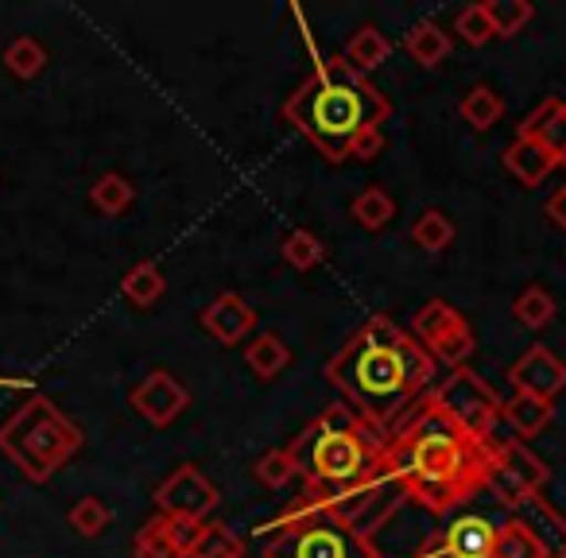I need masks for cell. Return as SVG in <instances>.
<instances>
[{
  "label": "cell",
  "mask_w": 566,
  "mask_h": 558,
  "mask_svg": "<svg viewBox=\"0 0 566 558\" xmlns=\"http://www.w3.org/2000/svg\"><path fill=\"white\" fill-rule=\"evenodd\" d=\"M385 465L408 485L411 501L431 512H450L489 488V439L478 442L419 396L385 442Z\"/></svg>",
  "instance_id": "1"
},
{
  "label": "cell",
  "mask_w": 566,
  "mask_h": 558,
  "mask_svg": "<svg viewBox=\"0 0 566 558\" xmlns=\"http://www.w3.org/2000/svg\"><path fill=\"white\" fill-rule=\"evenodd\" d=\"M411 334H403L392 318L373 315L361 330L346 338V346L331 357L326 380L346 396V403L380 434L388 439L392 427L411 408L408 377H403V349Z\"/></svg>",
  "instance_id": "2"
},
{
  "label": "cell",
  "mask_w": 566,
  "mask_h": 558,
  "mask_svg": "<svg viewBox=\"0 0 566 558\" xmlns=\"http://www.w3.org/2000/svg\"><path fill=\"white\" fill-rule=\"evenodd\" d=\"M283 117L323 151L326 164H342L365 128H380L392 117V102L334 55L323 59L318 71L287 97Z\"/></svg>",
  "instance_id": "3"
},
{
  "label": "cell",
  "mask_w": 566,
  "mask_h": 558,
  "mask_svg": "<svg viewBox=\"0 0 566 558\" xmlns=\"http://www.w3.org/2000/svg\"><path fill=\"white\" fill-rule=\"evenodd\" d=\"M385 442L349 403H331L315 423L292 439L287 454L315 493H342L361 485L385 462Z\"/></svg>",
  "instance_id": "4"
},
{
  "label": "cell",
  "mask_w": 566,
  "mask_h": 558,
  "mask_svg": "<svg viewBox=\"0 0 566 558\" xmlns=\"http://www.w3.org/2000/svg\"><path fill=\"white\" fill-rule=\"evenodd\" d=\"M86 434L51 396L32 392L4 423H0V454L32 485H48L82 450Z\"/></svg>",
  "instance_id": "5"
},
{
  "label": "cell",
  "mask_w": 566,
  "mask_h": 558,
  "mask_svg": "<svg viewBox=\"0 0 566 558\" xmlns=\"http://www.w3.org/2000/svg\"><path fill=\"white\" fill-rule=\"evenodd\" d=\"M264 558H385V550L342 527L323 508L318 516L300 519V524L272 527Z\"/></svg>",
  "instance_id": "6"
},
{
  "label": "cell",
  "mask_w": 566,
  "mask_h": 558,
  "mask_svg": "<svg viewBox=\"0 0 566 558\" xmlns=\"http://www.w3.org/2000/svg\"><path fill=\"white\" fill-rule=\"evenodd\" d=\"M326 496V512L338 519L342 527H349L354 535L373 543V535L411 501L408 485L380 462V470L373 477H365L361 485L342 488V493H323Z\"/></svg>",
  "instance_id": "7"
},
{
  "label": "cell",
  "mask_w": 566,
  "mask_h": 558,
  "mask_svg": "<svg viewBox=\"0 0 566 558\" xmlns=\"http://www.w3.org/2000/svg\"><path fill=\"white\" fill-rule=\"evenodd\" d=\"M431 400L439 403V411L450 419V423L462 427V431L478 442L493 439L496 423H501V403L504 400L470 369V365L450 372V377L431 392Z\"/></svg>",
  "instance_id": "8"
},
{
  "label": "cell",
  "mask_w": 566,
  "mask_h": 558,
  "mask_svg": "<svg viewBox=\"0 0 566 558\" xmlns=\"http://www.w3.org/2000/svg\"><path fill=\"white\" fill-rule=\"evenodd\" d=\"M489 462H493V473H489V488L504 508L516 512L527 496H539L543 485L551 481V470L543 457H535L532 450L520 439H489Z\"/></svg>",
  "instance_id": "9"
},
{
  "label": "cell",
  "mask_w": 566,
  "mask_h": 558,
  "mask_svg": "<svg viewBox=\"0 0 566 558\" xmlns=\"http://www.w3.org/2000/svg\"><path fill=\"white\" fill-rule=\"evenodd\" d=\"M156 508L159 516H182V519H210V512L218 508V488L206 477L198 465H179L167 481L156 485Z\"/></svg>",
  "instance_id": "10"
},
{
  "label": "cell",
  "mask_w": 566,
  "mask_h": 558,
  "mask_svg": "<svg viewBox=\"0 0 566 558\" xmlns=\"http://www.w3.org/2000/svg\"><path fill=\"white\" fill-rule=\"evenodd\" d=\"M128 403H133L136 415H144L151 427H171L175 419L187 411L190 392L175 372L167 369H151L140 385L128 392Z\"/></svg>",
  "instance_id": "11"
},
{
  "label": "cell",
  "mask_w": 566,
  "mask_h": 558,
  "mask_svg": "<svg viewBox=\"0 0 566 558\" xmlns=\"http://www.w3.org/2000/svg\"><path fill=\"white\" fill-rule=\"evenodd\" d=\"M509 380L520 396H535V400H555L566 388V365L551 354L547 346H527L524 354L512 361Z\"/></svg>",
  "instance_id": "12"
},
{
  "label": "cell",
  "mask_w": 566,
  "mask_h": 558,
  "mask_svg": "<svg viewBox=\"0 0 566 558\" xmlns=\"http://www.w3.org/2000/svg\"><path fill=\"white\" fill-rule=\"evenodd\" d=\"M256 326V310L241 299L237 292H221L210 307L202 310V330L210 334L218 346H237L244 341Z\"/></svg>",
  "instance_id": "13"
},
{
  "label": "cell",
  "mask_w": 566,
  "mask_h": 558,
  "mask_svg": "<svg viewBox=\"0 0 566 558\" xmlns=\"http://www.w3.org/2000/svg\"><path fill=\"white\" fill-rule=\"evenodd\" d=\"M501 164L520 187H539V182L558 167V156L543 140H520L516 136V140L501 151Z\"/></svg>",
  "instance_id": "14"
},
{
  "label": "cell",
  "mask_w": 566,
  "mask_h": 558,
  "mask_svg": "<svg viewBox=\"0 0 566 558\" xmlns=\"http://www.w3.org/2000/svg\"><path fill=\"white\" fill-rule=\"evenodd\" d=\"M512 516L543 543V550H547L551 558H566V516L558 508H551L543 496H527Z\"/></svg>",
  "instance_id": "15"
},
{
  "label": "cell",
  "mask_w": 566,
  "mask_h": 558,
  "mask_svg": "<svg viewBox=\"0 0 566 558\" xmlns=\"http://www.w3.org/2000/svg\"><path fill=\"white\" fill-rule=\"evenodd\" d=\"M450 558H493L496 547V524L485 516H458L454 524L442 527Z\"/></svg>",
  "instance_id": "16"
},
{
  "label": "cell",
  "mask_w": 566,
  "mask_h": 558,
  "mask_svg": "<svg viewBox=\"0 0 566 558\" xmlns=\"http://www.w3.org/2000/svg\"><path fill=\"white\" fill-rule=\"evenodd\" d=\"M501 419L512 427V431H516V439H520V442L539 439V434L551 427V419H555V403L535 400V396L512 392L509 400L501 403Z\"/></svg>",
  "instance_id": "17"
},
{
  "label": "cell",
  "mask_w": 566,
  "mask_h": 558,
  "mask_svg": "<svg viewBox=\"0 0 566 558\" xmlns=\"http://www.w3.org/2000/svg\"><path fill=\"white\" fill-rule=\"evenodd\" d=\"M388 55H392V40H388L380 28H373V24H361L354 35H349V43H346V51H342V63L349 66L354 74H373L377 66H385L388 63Z\"/></svg>",
  "instance_id": "18"
},
{
  "label": "cell",
  "mask_w": 566,
  "mask_h": 558,
  "mask_svg": "<svg viewBox=\"0 0 566 558\" xmlns=\"http://www.w3.org/2000/svg\"><path fill=\"white\" fill-rule=\"evenodd\" d=\"M450 48H454V40H450L447 28L434 24V20H419L416 28L403 32V51H408V59L419 66H427V71H434L439 63H447Z\"/></svg>",
  "instance_id": "19"
},
{
  "label": "cell",
  "mask_w": 566,
  "mask_h": 558,
  "mask_svg": "<svg viewBox=\"0 0 566 558\" xmlns=\"http://www.w3.org/2000/svg\"><path fill=\"white\" fill-rule=\"evenodd\" d=\"M244 365H249L256 380H275L292 365V349H287V341L275 330H260L256 338L249 341V349H244Z\"/></svg>",
  "instance_id": "20"
},
{
  "label": "cell",
  "mask_w": 566,
  "mask_h": 558,
  "mask_svg": "<svg viewBox=\"0 0 566 558\" xmlns=\"http://www.w3.org/2000/svg\"><path fill=\"white\" fill-rule=\"evenodd\" d=\"M164 292H167V280H164V272H159L156 260H140V264L128 267L125 280H120V295L140 310L156 307Z\"/></svg>",
  "instance_id": "21"
},
{
  "label": "cell",
  "mask_w": 566,
  "mask_h": 558,
  "mask_svg": "<svg viewBox=\"0 0 566 558\" xmlns=\"http://www.w3.org/2000/svg\"><path fill=\"white\" fill-rule=\"evenodd\" d=\"M0 63H4V71H9L12 78L32 82V78H40L43 66H48V48H43L35 35H17V40L4 48Z\"/></svg>",
  "instance_id": "22"
},
{
  "label": "cell",
  "mask_w": 566,
  "mask_h": 558,
  "mask_svg": "<svg viewBox=\"0 0 566 558\" xmlns=\"http://www.w3.org/2000/svg\"><path fill=\"white\" fill-rule=\"evenodd\" d=\"M458 326H465L462 310H454L447 299H431L423 303V310L416 315V326H411V338H419L423 346H434L439 338H447L450 330H458Z\"/></svg>",
  "instance_id": "23"
},
{
  "label": "cell",
  "mask_w": 566,
  "mask_h": 558,
  "mask_svg": "<svg viewBox=\"0 0 566 558\" xmlns=\"http://www.w3.org/2000/svg\"><path fill=\"white\" fill-rule=\"evenodd\" d=\"M133 202H136V187L120 171H105L102 179L90 187V206H94L97 213H105V218H120Z\"/></svg>",
  "instance_id": "24"
},
{
  "label": "cell",
  "mask_w": 566,
  "mask_h": 558,
  "mask_svg": "<svg viewBox=\"0 0 566 558\" xmlns=\"http://www.w3.org/2000/svg\"><path fill=\"white\" fill-rule=\"evenodd\" d=\"M349 213H354L357 225H365L369 233H380L385 225H392L396 218V202L385 187H365L361 194L349 202Z\"/></svg>",
  "instance_id": "25"
},
{
  "label": "cell",
  "mask_w": 566,
  "mask_h": 558,
  "mask_svg": "<svg viewBox=\"0 0 566 558\" xmlns=\"http://www.w3.org/2000/svg\"><path fill=\"white\" fill-rule=\"evenodd\" d=\"M501 113H504V102L496 97L493 86H473V90H465L462 102H458V117H462L470 128H478V133L493 128L496 120H501Z\"/></svg>",
  "instance_id": "26"
},
{
  "label": "cell",
  "mask_w": 566,
  "mask_h": 558,
  "mask_svg": "<svg viewBox=\"0 0 566 558\" xmlns=\"http://www.w3.org/2000/svg\"><path fill=\"white\" fill-rule=\"evenodd\" d=\"M493 558H551L543 550V543L520 524L516 516H509L504 524H496V547H493Z\"/></svg>",
  "instance_id": "27"
},
{
  "label": "cell",
  "mask_w": 566,
  "mask_h": 558,
  "mask_svg": "<svg viewBox=\"0 0 566 558\" xmlns=\"http://www.w3.org/2000/svg\"><path fill=\"white\" fill-rule=\"evenodd\" d=\"M555 299H551L547 287L532 284L524 287V292L516 295V303H512V318H516L520 326H527V330H543V326L555 323Z\"/></svg>",
  "instance_id": "28"
},
{
  "label": "cell",
  "mask_w": 566,
  "mask_h": 558,
  "mask_svg": "<svg viewBox=\"0 0 566 558\" xmlns=\"http://www.w3.org/2000/svg\"><path fill=\"white\" fill-rule=\"evenodd\" d=\"M454 236H458V229H454V221L447 218L442 210H423L416 218V225H411V241L419 244L423 252H447L450 244H454Z\"/></svg>",
  "instance_id": "29"
},
{
  "label": "cell",
  "mask_w": 566,
  "mask_h": 558,
  "mask_svg": "<svg viewBox=\"0 0 566 558\" xmlns=\"http://www.w3.org/2000/svg\"><path fill=\"white\" fill-rule=\"evenodd\" d=\"M66 524H71L82 539H97V535L113 524V512L102 496H82V501H74L71 512H66Z\"/></svg>",
  "instance_id": "30"
},
{
  "label": "cell",
  "mask_w": 566,
  "mask_h": 558,
  "mask_svg": "<svg viewBox=\"0 0 566 558\" xmlns=\"http://www.w3.org/2000/svg\"><path fill=\"white\" fill-rule=\"evenodd\" d=\"M280 252H283V260L295 267V272H311L315 264H323V256H326V244L318 241L311 229H292V233L283 236V244H280Z\"/></svg>",
  "instance_id": "31"
},
{
  "label": "cell",
  "mask_w": 566,
  "mask_h": 558,
  "mask_svg": "<svg viewBox=\"0 0 566 558\" xmlns=\"http://www.w3.org/2000/svg\"><path fill=\"white\" fill-rule=\"evenodd\" d=\"M434 372H439V365H434L431 349L423 346V341L411 338L408 349H403V377H408V392L411 400H419V396H427V388H431Z\"/></svg>",
  "instance_id": "32"
},
{
  "label": "cell",
  "mask_w": 566,
  "mask_h": 558,
  "mask_svg": "<svg viewBox=\"0 0 566 558\" xmlns=\"http://www.w3.org/2000/svg\"><path fill=\"white\" fill-rule=\"evenodd\" d=\"M427 349H431L434 365H447V369L454 372V369H465V361H470L473 349H478V338H473L470 323H465V326L450 330L447 338H439L434 346H427Z\"/></svg>",
  "instance_id": "33"
},
{
  "label": "cell",
  "mask_w": 566,
  "mask_h": 558,
  "mask_svg": "<svg viewBox=\"0 0 566 558\" xmlns=\"http://www.w3.org/2000/svg\"><path fill=\"white\" fill-rule=\"evenodd\" d=\"M485 9H489V20H493V32L501 35V40L520 35L535 17V9L527 0H489Z\"/></svg>",
  "instance_id": "34"
},
{
  "label": "cell",
  "mask_w": 566,
  "mask_h": 558,
  "mask_svg": "<svg viewBox=\"0 0 566 558\" xmlns=\"http://www.w3.org/2000/svg\"><path fill=\"white\" fill-rule=\"evenodd\" d=\"M295 473H300V470H295V457L287 454V446L268 450V454H260L256 462H252V477H256L264 488H283V485H292Z\"/></svg>",
  "instance_id": "35"
},
{
  "label": "cell",
  "mask_w": 566,
  "mask_h": 558,
  "mask_svg": "<svg viewBox=\"0 0 566 558\" xmlns=\"http://www.w3.org/2000/svg\"><path fill=\"white\" fill-rule=\"evenodd\" d=\"M133 558H182L179 550L171 547V539H167V524H164V516H159V512L140 527V531H136Z\"/></svg>",
  "instance_id": "36"
},
{
  "label": "cell",
  "mask_w": 566,
  "mask_h": 558,
  "mask_svg": "<svg viewBox=\"0 0 566 558\" xmlns=\"http://www.w3.org/2000/svg\"><path fill=\"white\" fill-rule=\"evenodd\" d=\"M190 558H244V543L226 524H206L202 543H198Z\"/></svg>",
  "instance_id": "37"
},
{
  "label": "cell",
  "mask_w": 566,
  "mask_h": 558,
  "mask_svg": "<svg viewBox=\"0 0 566 558\" xmlns=\"http://www.w3.org/2000/svg\"><path fill=\"white\" fill-rule=\"evenodd\" d=\"M454 32L462 35V40L470 43V48H485L489 40H496L493 20H489L485 4H465V9L454 17Z\"/></svg>",
  "instance_id": "38"
},
{
  "label": "cell",
  "mask_w": 566,
  "mask_h": 558,
  "mask_svg": "<svg viewBox=\"0 0 566 558\" xmlns=\"http://www.w3.org/2000/svg\"><path fill=\"white\" fill-rule=\"evenodd\" d=\"M164 524H167V539H171V547L179 550L182 558H190V555H195V547H198V543H202L206 524H210V519H182V516H164Z\"/></svg>",
  "instance_id": "39"
},
{
  "label": "cell",
  "mask_w": 566,
  "mask_h": 558,
  "mask_svg": "<svg viewBox=\"0 0 566 558\" xmlns=\"http://www.w3.org/2000/svg\"><path fill=\"white\" fill-rule=\"evenodd\" d=\"M558 105H563V102H558V97H547V102H543L539 109L527 113V117L520 120V128H516L520 140H539V133L551 125V117H555V113H558Z\"/></svg>",
  "instance_id": "40"
},
{
  "label": "cell",
  "mask_w": 566,
  "mask_h": 558,
  "mask_svg": "<svg viewBox=\"0 0 566 558\" xmlns=\"http://www.w3.org/2000/svg\"><path fill=\"white\" fill-rule=\"evenodd\" d=\"M349 156L361 159V164H373L377 156H385V128H365L354 140V148H349Z\"/></svg>",
  "instance_id": "41"
},
{
  "label": "cell",
  "mask_w": 566,
  "mask_h": 558,
  "mask_svg": "<svg viewBox=\"0 0 566 558\" xmlns=\"http://www.w3.org/2000/svg\"><path fill=\"white\" fill-rule=\"evenodd\" d=\"M539 140L547 144V148L555 151V156H563V151H566V102L558 105V113L551 117V125L539 133Z\"/></svg>",
  "instance_id": "42"
},
{
  "label": "cell",
  "mask_w": 566,
  "mask_h": 558,
  "mask_svg": "<svg viewBox=\"0 0 566 558\" xmlns=\"http://www.w3.org/2000/svg\"><path fill=\"white\" fill-rule=\"evenodd\" d=\"M543 213L551 218V225L566 229V187H558L555 194L547 198V206H543Z\"/></svg>",
  "instance_id": "43"
},
{
  "label": "cell",
  "mask_w": 566,
  "mask_h": 558,
  "mask_svg": "<svg viewBox=\"0 0 566 558\" xmlns=\"http://www.w3.org/2000/svg\"><path fill=\"white\" fill-rule=\"evenodd\" d=\"M558 167H563V171H566V151H563V156H558Z\"/></svg>",
  "instance_id": "44"
}]
</instances>
